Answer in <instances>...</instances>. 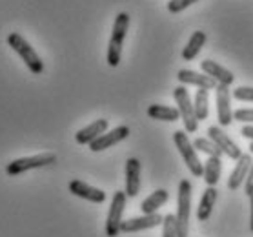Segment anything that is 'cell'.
<instances>
[{
    "label": "cell",
    "instance_id": "6da1fadb",
    "mask_svg": "<svg viewBox=\"0 0 253 237\" xmlns=\"http://www.w3.org/2000/svg\"><path fill=\"white\" fill-rule=\"evenodd\" d=\"M191 183L182 179L178 183L177 190V214H175V226L177 237H188L190 234V217H191Z\"/></svg>",
    "mask_w": 253,
    "mask_h": 237
},
{
    "label": "cell",
    "instance_id": "7a4b0ae2",
    "mask_svg": "<svg viewBox=\"0 0 253 237\" xmlns=\"http://www.w3.org/2000/svg\"><path fill=\"white\" fill-rule=\"evenodd\" d=\"M127 28H129V15L127 13H119L115 17V22H113L111 39L110 44H108V64H110L111 68H117L121 64L122 46H124Z\"/></svg>",
    "mask_w": 253,
    "mask_h": 237
},
{
    "label": "cell",
    "instance_id": "3957f363",
    "mask_svg": "<svg viewBox=\"0 0 253 237\" xmlns=\"http://www.w3.org/2000/svg\"><path fill=\"white\" fill-rule=\"evenodd\" d=\"M7 44H9V47H11L13 51L18 53V57L22 58V62L28 66V70L31 71V73L41 75L42 71H44L42 58L39 57V53L35 51L33 46H31L20 33H9V35H7Z\"/></svg>",
    "mask_w": 253,
    "mask_h": 237
},
{
    "label": "cell",
    "instance_id": "277c9868",
    "mask_svg": "<svg viewBox=\"0 0 253 237\" xmlns=\"http://www.w3.org/2000/svg\"><path fill=\"white\" fill-rule=\"evenodd\" d=\"M173 142H175V146H177L180 157L184 159L188 170L193 174V177H202L204 164H202L199 155H197L195 146H193V142L190 141L188 133H186L184 130H177V132L173 133Z\"/></svg>",
    "mask_w": 253,
    "mask_h": 237
},
{
    "label": "cell",
    "instance_id": "5b68a950",
    "mask_svg": "<svg viewBox=\"0 0 253 237\" xmlns=\"http://www.w3.org/2000/svg\"><path fill=\"white\" fill-rule=\"evenodd\" d=\"M173 98L177 102V110L180 113V119L184 122V132L186 133H195L199 130V121L193 111V100L190 97V92L186 90V86H177L173 90Z\"/></svg>",
    "mask_w": 253,
    "mask_h": 237
},
{
    "label": "cell",
    "instance_id": "8992f818",
    "mask_svg": "<svg viewBox=\"0 0 253 237\" xmlns=\"http://www.w3.org/2000/svg\"><path fill=\"white\" fill-rule=\"evenodd\" d=\"M57 162V155L55 153H37V155L31 157H20V159H15L6 166V174L11 175V177H17V175L24 174V172H29V170H37V168H44L49 166V164H55Z\"/></svg>",
    "mask_w": 253,
    "mask_h": 237
},
{
    "label": "cell",
    "instance_id": "52a82bcc",
    "mask_svg": "<svg viewBox=\"0 0 253 237\" xmlns=\"http://www.w3.org/2000/svg\"><path fill=\"white\" fill-rule=\"evenodd\" d=\"M126 191L117 190L111 197L110 212H108V219H106V236L108 237H117L121 234V225H122V215H124V208H126Z\"/></svg>",
    "mask_w": 253,
    "mask_h": 237
},
{
    "label": "cell",
    "instance_id": "ba28073f",
    "mask_svg": "<svg viewBox=\"0 0 253 237\" xmlns=\"http://www.w3.org/2000/svg\"><path fill=\"white\" fill-rule=\"evenodd\" d=\"M208 137L219 146V150L224 153L226 157H230L231 161H239L242 155L241 148L235 141L231 139L230 135L222 130V126H210L208 128Z\"/></svg>",
    "mask_w": 253,
    "mask_h": 237
},
{
    "label": "cell",
    "instance_id": "9c48e42d",
    "mask_svg": "<svg viewBox=\"0 0 253 237\" xmlns=\"http://www.w3.org/2000/svg\"><path fill=\"white\" fill-rule=\"evenodd\" d=\"M231 100V92L228 86H219L215 88V104H217V119H219V126L226 128L233 122V111L230 106Z\"/></svg>",
    "mask_w": 253,
    "mask_h": 237
},
{
    "label": "cell",
    "instance_id": "30bf717a",
    "mask_svg": "<svg viewBox=\"0 0 253 237\" xmlns=\"http://www.w3.org/2000/svg\"><path fill=\"white\" fill-rule=\"evenodd\" d=\"M164 223V217L161 214H144L140 217H133V219L122 221L121 232L124 234H133V232H142V230H150V228H155V226L162 225Z\"/></svg>",
    "mask_w": 253,
    "mask_h": 237
},
{
    "label": "cell",
    "instance_id": "8fae6325",
    "mask_svg": "<svg viewBox=\"0 0 253 237\" xmlns=\"http://www.w3.org/2000/svg\"><path fill=\"white\" fill-rule=\"evenodd\" d=\"M129 133H131V130H129L127 126H117L115 130L102 133L98 139L93 141L91 144H89V150L91 151L108 150V148H111V146H115V144H119V142H122L124 139H127Z\"/></svg>",
    "mask_w": 253,
    "mask_h": 237
},
{
    "label": "cell",
    "instance_id": "7c38bea8",
    "mask_svg": "<svg viewBox=\"0 0 253 237\" xmlns=\"http://www.w3.org/2000/svg\"><path fill=\"white\" fill-rule=\"evenodd\" d=\"M201 70H202V73H206V75L211 77L217 84H222V86L230 88L231 84L235 82V75H233L230 70H226L224 66H220V64L215 62V60H210V58L202 60Z\"/></svg>",
    "mask_w": 253,
    "mask_h": 237
},
{
    "label": "cell",
    "instance_id": "4fadbf2b",
    "mask_svg": "<svg viewBox=\"0 0 253 237\" xmlns=\"http://www.w3.org/2000/svg\"><path fill=\"white\" fill-rule=\"evenodd\" d=\"M69 191L73 193V195L81 197V199H86L89 202H95V204H100V202L106 201V193L102 190H98L95 186L87 185L84 181H79V179H73L69 183Z\"/></svg>",
    "mask_w": 253,
    "mask_h": 237
},
{
    "label": "cell",
    "instance_id": "5bb4252c",
    "mask_svg": "<svg viewBox=\"0 0 253 237\" xmlns=\"http://www.w3.org/2000/svg\"><path fill=\"white\" fill-rule=\"evenodd\" d=\"M177 79L178 82H182V84H190V86H197L199 90H215V88L219 86L217 82L213 81L211 77H208L206 73H199V71H193V70H180L177 73Z\"/></svg>",
    "mask_w": 253,
    "mask_h": 237
},
{
    "label": "cell",
    "instance_id": "9a60e30c",
    "mask_svg": "<svg viewBox=\"0 0 253 237\" xmlns=\"http://www.w3.org/2000/svg\"><path fill=\"white\" fill-rule=\"evenodd\" d=\"M253 164V159H252V153H242L241 159L237 161L235 168H233V172H231L230 179H228V188L231 191L239 190V186L242 183H246V177L250 174V168Z\"/></svg>",
    "mask_w": 253,
    "mask_h": 237
},
{
    "label": "cell",
    "instance_id": "2e32d148",
    "mask_svg": "<svg viewBox=\"0 0 253 237\" xmlns=\"http://www.w3.org/2000/svg\"><path fill=\"white\" fill-rule=\"evenodd\" d=\"M106 132H108V121H106V119H97V121H93L91 124H87L86 128L79 130L75 135V141H77V144L89 146L93 141L98 139V137Z\"/></svg>",
    "mask_w": 253,
    "mask_h": 237
},
{
    "label": "cell",
    "instance_id": "e0dca14e",
    "mask_svg": "<svg viewBox=\"0 0 253 237\" xmlns=\"http://www.w3.org/2000/svg\"><path fill=\"white\" fill-rule=\"evenodd\" d=\"M140 190V161L131 157L126 161V195L137 197Z\"/></svg>",
    "mask_w": 253,
    "mask_h": 237
},
{
    "label": "cell",
    "instance_id": "ac0fdd59",
    "mask_svg": "<svg viewBox=\"0 0 253 237\" xmlns=\"http://www.w3.org/2000/svg\"><path fill=\"white\" fill-rule=\"evenodd\" d=\"M217 188L215 186H206V190L202 191L201 202H199V208H197V219L204 223V221L210 219V215L213 212V206L217 202Z\"/></svg>",
    "mask_w": 253,
    "mask_h": 237
},
{
    "label": "cell",
    "instance_id": "d6986e66",
    "mask_svg": "<svg viewBox=\"0 0 253 237\" xmlns=\"http://www.w3.org/2000/svg\"><path fill=\"white\" fill-rule=\"evenodd\" d=\"M168 199H169L168 190L159 188V190H155L144 199L142 204H140V210H142V214H157V210L161 208L162 204H166Z\"/></svg>",
    "mask_w": 253,
    "mask_h": 237
},
{
    "label": "cell",
    "instance_id": "ffe728a7",
    "mask_svg": "<svg viewBox=\"0 0 253 237\" xmlns=\"http://www.w3.org/2000/svg\"><path fill=\"white\" fill-rule=\"evenodd\" d=\"M220 174H222V161L220 157H208L204 162V172H202V179L206 186H215L219 183Z\"/></svg>",
    "mask_w": 253,
    "mask_h": 237
},
{
    "label": "cell",
    "instance_id": "44dd1931",
    "mask_svg": "<svg viewBox=\"0 0 253 237\" xmlns=\"http://www.w3.org/2000/svg\"><path fill=\"white\" fill-rule=\"evenodd\" d=\"M148 117L155 119V121H164V122H175L180 119L177 108L166 104H151L148 108Z\"/></svg>",
    "mask_w": 253,
    "mask_h": 237
},
{
    "label": "cell",
    "instance_id": "7402d4cb",
    "mask_svg": "<svg viewBox=\"0 0 253 237\" xmlns=\"http://www.w3.org/2000/svg\"><path fill=\"white\" fill-rule=\"evenodd\" d=\"M206 41H208V35L204 31H195V33L190 37L186 47L182 49V58H184V60H193V58L201 53V49L204 47Z\"/></svg>",
    "mask_w": 253,
    "mask_h": 237
},
{
    "label": "cell",
    "instance_id": "603a6c76",
    "mask_svg": "<svg viewBox=\"0 0 253 237\" xmlns=\"http://www.w3.org/2000/svg\"><path fill=\"white\" fill-rule=\"evenodd\" d=\"M193 111L197 121H206L210 117V92L208 90H197L193 97Z\"/></svg>",
    "mask_w": 253,
    "mask_h": 237
},
{
    "label": "cell",
    "instance_id": "cb8c5ba5",
    "mask_svg": "<svg viewBox=\"0 0 253 237\" xmlns=\"http://www.w3.org/2000/svg\"><path fill=\"white\" fill-rule=\"evenodd\" d=\"M193 146H195L197 151H202V153H206L208 157H220L222 155V151L219 150V146L215 144L210 137H197L193 141Z\"/></svg>",
    "mask_w": 253,
    "mask_h": 237
},
{
    "label": "cell",
    "instance_id": "d4e9b609",
    "mask_svg": "<svg viewBox=\"0 0 253 237\" xmlns=\"http://www.w3.org/2000/svg\"><path fill=\"white\" fill-rule=\"evenodd\" d=\"M231 97L239 102H253V88L252 86H239L231 92Z\"/></svg>",
    "mask_w": 253,
    "mask_h": 237
},
{
    "label": "cell",
    "instance_id": "484cf974",
    "mask_svg": "<svg viewBox=\"0 0 253 237\" xmlns=\"http://www.w3.org/2000/svg\"><path fill=\"white\" fill-rule=\"evenodd\" d=\"M162 237H177V226H175V215L173 214L164 215V223H162Z\"/></svg>",
    "mask_w": 253,
    "mask_h": 237
},
{
    "label": "cell",
    "instance_id": "4316f807",
    "mask_svg": "<svg viewBox=\"0 0 253 237\" xmlns=\"http://www.w3.org/2000/svg\"><path fill=\"white\" fill-rule=\"evenodd\" d=\"M195 2H199V0H169V2H168V11L180 13V11H184V9H188V7H190L191 4H195Z\"/></svg>",
    "mask_w": 253,
    "mask_h": 237
},
{
    "label": "cell",
    "instance_id": "83f0119b",
    "mask_svg": "<svg viewBox=\"0 0 253 237\" xmlns=\"http://www.w3.org/2000/svg\"><path fill=\"white\" fill-rule=\"evenodd\" d=\"M233 119L244 122V124H253V110H246V108H242V110L233 111Z\"/></svg>",
    "mask_w": 253,
    "mask_h": 237
},
{
    "label": "cell",
    "instance_id": "f1b7e54d",
    "mask_svg": "<svg viewBox=\"0 0 253 237\" xmlns=\"http://www.w3.org/2000/svg\"><path fill=\"white\" fill-rule=\"evenodd\" d=\"M244 193H246L248 197H253V164H252V168H250L246 183H244Z\"/></svg>",
    "mask_w": 253,
    "mask_h": 237
},
{
    "label": "cell",
    "instance_id": "f546056e",
    "mask_svg": "<svg viewBox=\"0 0 253 237\" xmlns=\"http://www.w3.org/2000/svg\"><path fill=\"white\" fill-rule=\"evenodd\" d=\"M241 135L244 139L250 141V142H253V124H244L241 128Z\"/></svg>",
    "mask_w": 253,
    "mask_h": 237
},
{
    "label": "cell",
    "instance_id": "4dcf8cb0",
    "mask_svg": "<svg viewBox=\"0 0 253 237\" xmlns=\"http://www.w3.org/2000/svg\"><path fill=\"white\" fill-rule=\"evenodd\" d=\"M250 208H252V217H250V228L253 232V197H250Z\"/></svg>",
    "mask_w": 253,
    "mask_h": 237
},
{
    "label": "cell",
    "instance_id": "1f68e13d",
    "mask_svg": "<svg viewBox=\"0 0 253 237\" xmlns=\"http://www.w3.org/2000/svg\"><path fill=\"white\" fill-rule=\"evenodd\" d=\"M250 153H253V142H250Z\"/></svg>",
    "mask_w": 253,
    "mask_h": 237
}]
</instances>
